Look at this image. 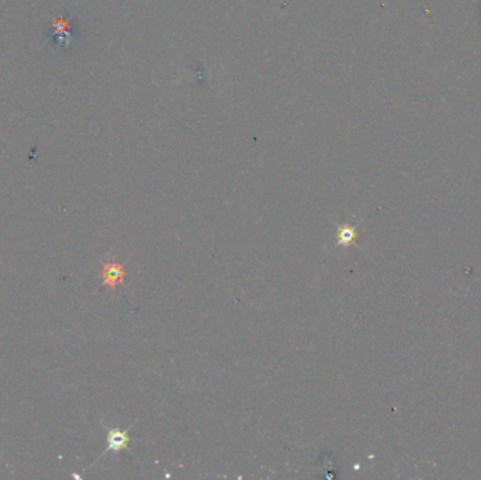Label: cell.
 Masks as SVG:
<instances>
[{
    "label": "cell",
    "instance_id": "1",
    "mask_svg": "<svg viewBox=\"0 0 481 480\" xmlns=\"http://www.w3.org/2000/svg\"><path fill=\"white\" fill-rule=\"evenodd\" d=\"M131 438L128 437V430L120 429H107V448L99 457L103 458L109 452H120L123 449H128V442Z\"/></svg>",
    "mask_w": 481,
    "mask_h": 480
},
{
    "label": "cell",
    "instance_id": "2",
    "mask_svg": "<svg viewBox=\"0 0 481 480\" xmlns=\"http://www.w3.org/2000/svg\"><path fill=\"white\" fill-rule=\"evenodd\" d=\"M101 278H103V283H101L103 286L114 289L117 285L124 282L125 271L123 268V265L117 262H109L103 265Z\"/></svg>",
    "mask_w": 481,
    "mask_h": 480
},
{
    "label": "cell",
    "instance_id": "3",
    "mask_svg": "<svg viewBox=\"0 0 481 480\" xmlns=\"http://www.w3.org/2000/svg\"><path fill=\"white\" fill-rule=\"evenodd\" d=\"M358 237V224H342L338 226V235H336V245L349 247Z\"/></svg>",
    "mask_w": 481,
    "mask_h": 480
}]
</instances>
